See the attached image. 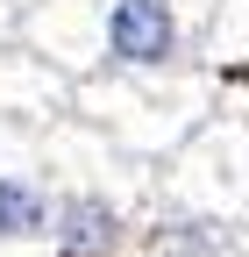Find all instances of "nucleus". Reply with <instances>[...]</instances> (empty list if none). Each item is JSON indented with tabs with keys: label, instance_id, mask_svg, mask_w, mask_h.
<instances>
[{
	"label": "nucleus",
	"instance_id": "obj_1",
	"mask_svg": "<svg viewBox=\"0 0 249 257\" xmlns=\"http://www.w3.org/2000/svg\"><path fill=\"white\" fill-rule=\"evenodd\" d=\"M221 0H36L14 36L78 79H200L214 72Z\"/></svg>",
	"mask_w": 249,
	"mask_h": 257
},
{
	"label": "nucleus",
	"instance_id": "obj_2",
	"mask_svg": "<svg viewBox=\"0 0 249 257\" xmlns=\"http://www.w3.org/2000/svg\"><path fill=\"white\" fill-rule=\"evenodd\" d=\"M121 257H249V107L221 100L185 136L136 221Z\"/></svg>",
	"mask_w": 249,
	"mask_h": 257
},
{
	"label": "nucleus",
	"instance_id": "obj_3",
	"mask_svg": "<svg viewBox=\"0 0 249 257\" xmlns=\"http://www.w3.org/2000/svg\"><path fill=\"white\" fill-rule=\"evenodd\" d=\"M50 172H57V257H121L150 207L157 165L107 143L78 114L50 121Z\"/></svg>",
	"mask_w": 249,
	"mask_h": 257
},
{
	"label": "nucleus",
	"instance_id": "obj_4",
	"mask_svg": "<svg viewBox=\"0 0 249 257\" xmlns=\"http://www.w3.org/2000/svg\"><path fill=\"white\" fill-rule=\"evenodd\" d=\"M214 107H221L214 72H200V79H78L72 86V114L86 128H100L107 143L150 157V165H164Z\"/></svg>",
	"mask_w": 249,
	"mask_h": 257
},
{
	"label": "nucleus",
	"instance_id": "obj_5",
	"mask_svg": "<svg viewBox=\"0 0 249 257\" xmlns=\"http://www.w3.org/2000/svg\"><path fill=\"white\" fill-rule=\"evenodd\" d=\"M57 257V172L50 121L0 114V257Z\"/></svg>",
	"mask_w": 249,
	"mask_h": 257
},
{
	"label": "nucleus",
	"instance_id": "obj_6",
	"mask_svg": "<svg viewBox=\"0 0 249 257\" xmlns=\"http://www.w3.org/2000/svg\"><path fill=\"white\" fill-rule=\"evenodd\" d=\"M214 57H249V0H221V22H214Z\"/></svg>",
	"mask_w": 249,
	"mask_h": 257
},
{
	"label": "nucleus",
	"instance_id": "obj_7",
	"mask_svg": "<svg viewBox=\"0 0 249 257\" xmlns=\"http://www.w3.org/2000/svg\"><path fill=\"white\" fill-rule=\"evenodd\" d=\"M36 8V0H0V36H14V22Z\"/></svg>",
	"mask_w": 249,
	"mask_h": 257
},
{
	"label": "nucleus",
	"instance_id": "obj_8",
	"mask_svg": "<svg viewBox=\"0 0 249 257\" xmlns=\"http://www.w3.org/2000/svg\"><path fill=\"white\" fill-rule=\"evenodd\" d=\"M242 107H249V93H242Z\"/></svg>",
	"mask_w": 249,
	"mask_h": 257
}]
</instances>
